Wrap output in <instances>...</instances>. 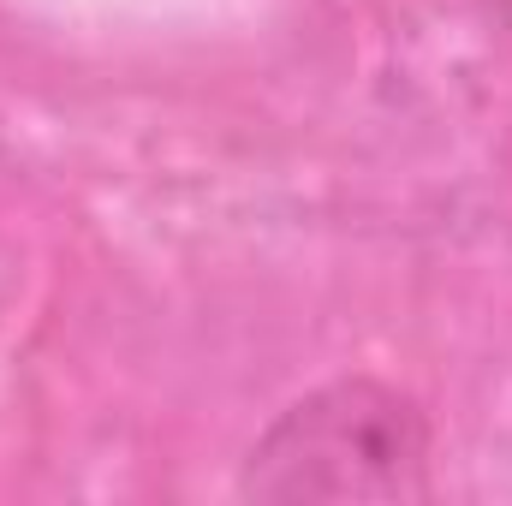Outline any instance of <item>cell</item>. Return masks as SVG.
Masks as SVG:
<instances>
[{"label":"cell","mask_w":512,"mask_h":506,"mask_svg":"<svg viewBox=\"0 0 512 506\" xmlns=\"http://www.w3.org/2000/svg\"><path fill=\"white\" fill-rule=\"evenodd\" d=\"M233 495L256 506H417L435 495V423L382 376H334L268 417Z\"/></svg>","instance_id":"cell-1"}]
</instances>
